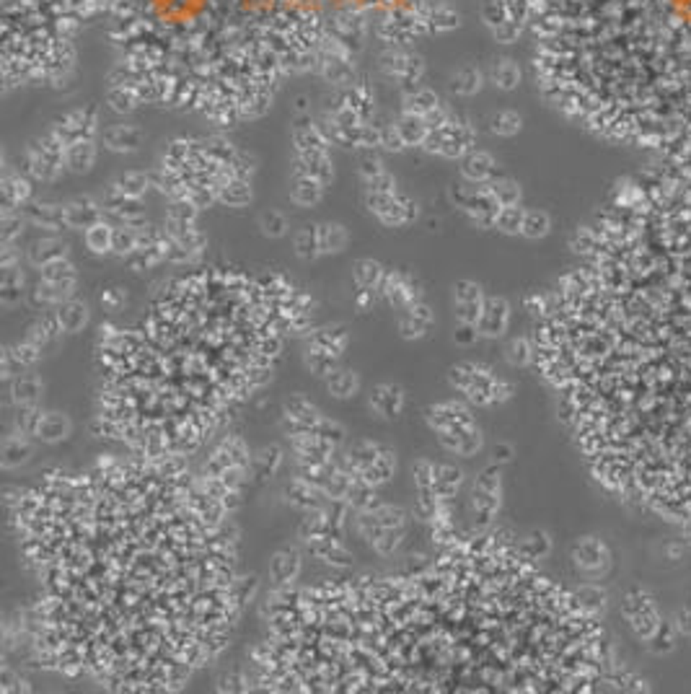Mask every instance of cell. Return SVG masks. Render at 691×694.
Returning a JSON list of instances; mask_svg holds the SVG:
<instances>
[{
    "label": "cell",
    "instance_id": "cell-1",
    "mask_svg": "<svg viewBox=\"0 0 691 694\" xmlns=\"http://www.w3.org/2000/svg\"><path fill=\"white\" fill-rule=\"evenodd\" d=\"M425 417L435 430H461V428H472V412L466 410L461 402H443V404H433L425 410Z\"/></svg>",
    "mask_w": 691,
    "mask_h": 694
},
{
    "label": "cell",
    "instance_id": "cell-2",
    "mask_svg": "<svg viewBox=\"0 0 691 694\" xmlns=\"http://www.w3.org/2000/svg\"><path fill=\"white\" fill-rule=\"evenodd\" d=\"M510 306L505 298H487L482 309V319H479V334L484 337H500L505 327H508Z\"/></svg>",
    "mask_w": 691,
    "mask_h": 694
},
{
    "label": "cell",
    "instance_id": "cell-3",
    "mask_svg": "<svg viewBox=\"0 0 691 694\" xmlns=\"http://www.w3.org/2000/svg\"><path fill=\"white\" fill-rule=\"evenodd\" d=\"M371 407H373L381 417H399L401 407H404V389L399 384H381L373 389V396H371Z\"/></svg>",
    "mask_w": 691,
    "mask_h": 694
},
{
    "label": "cell",
    "instance_id": "cell-4",
    "mask_svg": "<svg viewBox=\"0 0 691 694\" xmlns=\"http://www.w3.org/2000/svg\"><path fill=\"white\" fill-rule=\"evenodd\" d=\"M430 324H433V311L425 303H412L399 321V334L404 339H419L428 334Z\"/></svg>",
    "mask_w": 691,
    "mask_h": 694
},
{
    "label": "cell",
    "instance_id": "cell-5",
    "mask_svg": "<svg viewBox=\"0 0 691 694\" xmlns=\"http://www.w3.org/2000/svg\"><path fill=\"white\" fill-rule=\"evenodd\" d=\"M309 549L318 560L329 562V565H336V567L352 565V555H350L336 539H332V537H313V539H309Z\"/></svg>",
    "mask_w": 691,
    "mask_h": 694
},
{
    "label": "cell",
    "instance_id": "cell-6",
    "mask_svg": "<svg viewBox=\"0 0 691 694\" xmlns=\"http://www.w3.org/2000/svg\"><path fill=\"white\" fill-rule=\"evenodd\" d=\"M394 469H396V454H394L389 446H381V454H378V458H375L371 466L360 469V472H357V477H360L363 482L378 487V484H383V482H389V479H391Z\"/></svg>",
    "mask_w": 691,
    "mask_h": 694
},
{
    "label": "cell",
    "instance_id": "cell-7",
    "mask_svg": "<svg viewBox=\"0 0 691 694\" xmlns=\"http://www.w3.org/2000/svg\"><path fill=\"white\" fill-rule=\"evenodd\" d=\"M285 495H288V500L295 505V508H303V511H316L318 505H321V498H327L324 490H318L316 484L306 482V479H293L288 487H285Z\"/></svg>",
    "mask_w": 691,
    "mask_h": 694
},
{
    "label": "cell",
    "instance_id": "cell-8",
    "mask_svg": "<svg viewBox=\"0 0 691 694\" xmlns=\"http://www.w3.org/2000/svg\"><path fill=\"white\" fill-rule=\"evenodd\" d=\"M34 454V446L26 440V435H10L3 443V454H0V464L3 469H16V466L26 464L29 458Z\"/></svg>",
    "mask_w": 691,
    "mask_h": 694
},
{
    "label": "cell",
    "instance_id": "cell-9",
    "mask_svg": "<svg viewBox=\"0 0 691 694\" xmlns=\"http://www.w3.org/2000/svg\"><path fill=\"white\" fill-rule=\"evenodd\" d=\"M270 573H272L274 583H293L300 573V555L295 549H282L270 562Z\"/></svg>",
    "mask_w": 691,
    "mask_h": 694
},
{
    "label": "cell",
    "instance_id": "cell-10",
    "mask_svg": "<svg viewBox=\"0 0 691 694\" xmlns=\"http://www.w3.org/2000/svg\"><path fill=\"white\" fill-rule=\"evenodd\" d=\"M68 435H70V417L63 415V412H45L37 438L45 440V443H57V440H65Z\"/></svg>",
    "mask_w": 691,
    "mask_h": 694
},
{
    "label": "cell",
    "instance_id": "cell-11",
    "mask_svg": "<svg viewBox=\"0 0 691 694\" xmlns=\"http://www.w3.org/2000/svg\"><path fill=\"white\" fill-rule=\"evenodd\" d=\"M327 389L332 396L336 399H350L355 396L357 389H360V381H357L355 371H347V368H336L327 376Z\"/></svg>",
    "mask_w": 691,
    "mask_h": 694
},
{
    "label": "cell",
    "instance_id": "cell-12",
    "mask_svg": "<svg viewBox=\"0 0 691 694\" xmlns=\"http://www.w3.org/2000/svg\"><path fill=\"white\" fill-rule=\"evenodd\" d=\"M42 396V381L37 376H19L10 381V402L13 404H37Z\"/></svg>",
    "mask_w": 691,
    "mask_h": 694
},
{
    "label": "cell",
    "instance_id": "cell-13",
    "mask_svg": "<svg viewBox=\"0 0 691 694\" xmlns=\"http://www.w3.org/2000/svg\"><path fill=\"white\" fill-rule=\"evenodd\" d=\"M57 316H60V324H63L65 332H81L86 327V321H88V306L83 301H65L60 303Z\"/></svg>",
    "mask_w": 691,
    "mask_h": 694
},
{
    "label": "cell",
    "instance_id": "cell-14",
    "mask_svg": "<svg viewBox=\"0 0 691 694\" xmlns=\"http://www.w3.org/2000/svg\"><path fill=\"white\" fill-rule=\"evenodd\" d=\"M461 469H456L451 464H440L435 466V484H433V490L437 493L440 500H451L458 490V484H461Z\"/></svg>",
    "mask_w": 691,
    "mask_h": 694
},
{
    "label": "cell",
    "instance_id": "cell-15",
    "mask_svg": "<svg viewBox=\"0 0 691 694\" xmlns=\"http://www.w3.org/2000/svg\"><path fill=\"white\" fill-rule=\"evenodd\" d=\"M45 412L37 404H16V415H13V425L21 435H37L39 425H42Z\"/></svg>",
    "mask_w": 691,
    "mask_h": 694
},
{
    "label": "cell",
    "instance_id": "cell-16",
    "mask_svg": "<svg viewBox=\"0 0 691 694\" xmlns=\"http://www.w3.org/2000/svg\"><path fill=\"white\" fill-rule=\"evenodd\" d=\"M285 415H290V417H295V420L306 422V425H311L313 430H316L318 420H321L316 404H311L309 399H306V396H300V394H295V396H290V399L285 402Z\"/></svg>",
    "mask_w": 691,
    "mask_h": 694
},
{
    "label": "cell",
    "instance_id": "cell-17",
    "mask_svg": "<svg viewBox=\"0 0 691 694\" xmlns=\"http://www.w3.org/2000/svg\"><path fill=\"white\" fill-rule=\"evenodd\" d=\"M336 360H339V353H332L324 347H311L306 353V366L316 376H329L332 371H336Z\"/></svg>",
    "mask_w": 691,
    "mask_h": 694
},
{
    "label": "cell",
    "instance_id": "cell-18",
    "mask_svg": "<svg viewBox=\"0 0 691 694\" xmlns=\"http://www.w3.org/2000/svg\"><path fill=\"white\" fill-rule=\"evenodd\" d=\"M311 345L313 347H324V350H332V353H342L347 345V332L342 327H327L316 332L311 337Z\"/></svg>",
    "mask_w": 691,
    "mask_h": 694
},
{
    "label": "cell",
    "instance_id": "cell-19",
    "mask_svg": "<svg viewBox=\"0 0 691 694\" xmlns=\"http://www.w3.org/2000/svg\"><path fill=\"white\" fill-rule=\"evenodd\" d=\"M318 244H321V252L329 254V252H339V249L347 244V233L342 226L336 223H327L324 229L318 231Z\"/></svg>",
    "mask_w": 691,
    "mask_h": 694
},
{
    "label": "cell",
    "instance_id": "cell-20",
    "mask_svg": "<svg viewBox=\"0 0 691 694\" xmlns=\"http://www.w3.org/2000/svg\"><path fill=\"white\" fill-rule=\"evenodd\" d=\"M549 226H552V220L546 215L544 210H528L523 215V229L520 233H526L528 238H541L549 233Z\"/></svg>",
    "mask_w": 691,
    "mask_h": 694
},
{
    "label": "cell",
    "instance_id": "cell-21",
    "mask_svg": "<svg viewBox=\"0 0 691 694\" xmlns=\"http://www.w3.org/2000/svg\"><path fill=\"white\" fill-rule=\"evenodd\" d=\"M42 277H45V283H75L73 265L65 256L42 267Z\"/></svg>",
    "mask_w": 691,
    "mask_h": 694
},
{
    "label": "cell",
    "instance_id": "cell-22",
    "mask_svg": "<svg viewBox=\"0 0 691 694\" xmlns=\"http://www.w3.org/2000/svg\"><path fill=\"white\" fill-rule=\"evenodd\" d=\"M63 256H65V244H60V241H39L31 249V262L42 267L55 262V259H63Z\"/></svg>",
    "mask_w": 691,
    "mask_h": 694
},
{
    "label": "cell",
    "instance_id": "cell-23",
    "mask_svg": "<svg viewBox=\"0 0 691 694\" xmlns=\"http://www.w3.org/2000/svg\"><path fill=\"white\" fill-rule=\"evenodd\" d=\"M65 215H68V223H70V226H96V208H91V202L88 200L70 205V208L65 210Z\"/></svg>",
    "mask_w": 691,
    "mask_h": 694
},
{
    "label": "cell",
    "instance_id": "cell-24",
    "mask_svg": "<svg viewBox=\"0 0 691 694\" xmlns=\"http://www.w3.org/2000/svg\"><path fill=\"white\" fill-rule=\"evenodd\" d=\"M440 502L443 500L437 498V493L433 487H422V490H419V498H417V516L425 520L435 518L437 511H440Z\"/></svg>",
    "mask_w": 691,
    "mask_h": 694
},
{
    "label": "cell",
    "instance_id": "cell-25",
    "mask_svg": "<svg viewBox=\"0 0 691 694\" xmlns=\"http://www.w3.org/2000/svg\"><path fill=\"white\" fill-rule=\"evenodd\" d=\"M407 534V526H396V529H383V534L373 541V547L378 555H394V549L399 547L401 539Z\"/></svg>",
    "mask_w": 691,
    "mask_h": 694
},
{
    "label": "cell",
    "instance_id": "cell-26",
    "mask_svg": "<svg viewBox=\"0 0 691 694\" xmlns=\"http://www.w3.org/2000/svg\"><path fill=\"white\" fill-rule=\"evenodd\" d=\"M295 247H298V254L303 259H313V256L321 254V244H318V231L313 226L300 231L298 241H295Z\"/></svg>",
    "mask_w": 691,
    "mask_h": 694
},
{
    "label": "cell",
    "instance_id": "cell-27",
    "mask_svg": "<svg viewBox=\"0 0 691 694\" xmlns=\"http://www.w3.org/2000/svg\"><path fill=\"white\" fill-rule=\"evenodd\" d=\"M458 433H461V443H458V451H456L458 456H472V454H476L482 448V430L476 428V425L461 428Z\"/></svg>",
    "mask_w": 691,
    "mask_h": 694
},
{
    "label": "cell",
    "instance_id": "cell-28",
    "mask_svg": "<svg viewBox=\"0 0 691 694\" xmlns=\"http://www.w3.org/2000/svg\"><path fill=\"white\" fill-rule=\"evenodd\" d=\"M492 171V158L487 153H474L464 161V174L469 179H484Z\"/></svg>",
    "mask_w": 691,
    "mask_h": 694
},
{
    "label": "cell",
    "instance_id": "cell-29",
    "mask_svg": "<svg viewBox=\"0 0 691 694\" xmlns=\"http://www.w3.org/2000/svg\"><path fill=\"white\" fill-rule=\"evenodd\" d=\"M523 215H526V213L520 210V208H515V205L502 208V210L497 213V226H500L505 233H518V231L523 229Z\"/></svg>",
    "mask_w": 691,
    "mask_h": 694
},
{
    "label": "cell",
    "instance_id": "cell-30",
    "mask_svg": "<svg viewBox=\"0 0 691 694\" xmlns=\"http://www.w3.org/2000/svg\"><path fill=\"white\" fill-rule=\"evenodd\" d=\"M316 435L324 440V443H329V446H339V443L345 440V428H342L339 422L321 417L316 425Z\"/></svg>",
    "mask_w": 691,
    "mask_h": 694
},
{
    "label": "cell",
    "instance_id": "cell-31",
    "mask_svg": "<svg viewBox=\"0 0 691 694\" xmlns=\"http://www.w3.org/2000/svg\"><path fill=\"white\" fill-rule=\"evenodd\" d=\"M357 529L363 534V539L375 541L383 534V523L378 520L375 511H360V518H357Z\"/></svg>",
    "mask_w": 691,
    "mask_h": 694
},
{
    "label": "cell",
    "instance_id": "cell-32",
    "mask_svg": "<svg viewBox=\"0 0 691 694\" xmlns=\"http://www.w3.org/2000/svg\"><path fill=\"white\" fill-rule=\"evenodd\" d=\"M10 353H13V360H16L21 368L34 366L39 357H42V350H39L37 345H31L29 339H24L19 345H10Z\"/></svg>",
    "mask_w": 691,
    "mask_h": 694
},
{
    "label": "cell",
    "instance_id": "cell-33",
    "mask_svg": "<svg viewBox=\"0 0 691 694\" xmlns=\"http://www.w3.org/2000/svg\"><path fill=\"white\" fill-rule=\"evenodd\" d=\"M492 197L497 200V205H502V208H510V205H515V202L520 200V190H518V184L515 182H497L495 187H492Z\"/></svg>",
    "mask_w": 691,
    "mask_h": 694
},
{
    "label": "cell",
    "instance_id": "cell-34",
    "mask_svg": "<svg viewBox=\"0 0 691 694\" xmlns=\"http://www.w3.org/2000/svg\"><path fill=\"white\" fill-rule=\"evenodd\" d=\"M111 236H114V231H109V226H104V223H96V226H91L88 229V247L96 252V254H101V252H107V249L111 247Z\"/></svg>",
    "mask_w": 691,
    "mask_h": 694
},
{
    "label": "cell",
    "instance_id": "cell-35",
    "mask_svg": "<svg viewBox=\"0 0 691 694\" xmlns=\"http://www.w3.org/2000/svg\"><path fill=\"white\" fill-rule=\"evenodd\" d=\"M378 520L383 523V529H396V526H407V511L396 508V505H381L375 511Z\"/></svg>",
    "mask_w": 691,
    "mask_h": 694
},
{
    "label": "cell",
    "instance_id": "cell-36",
    "mask_svg": "<svg viewBox=\"0 0 691 694\" xmlns=\"http://www.w3.org/2000/svg\"><path fill=\"white\" fill-rule=\"evenodd\" d=\"M482 309H484V298L482 301L456 303V319L461 321V324H479V319H482Z\"/></svg>",
    "mask_w": 691,
    "mask_h": 694
},
{
    "label": "cell",
    "instance_id": "cell-37",
    "mask_svg": "<svg viewBox=\"0 0 691 694\" xmlns=\"http://www.w3.org/2000/svg\"><path fill=\"white\" fill-rule=\"evenodd\" d=\"M293 194H295V200L303 202V205H313V202H318V197H321V187H318V182H313V179H298Z\"/></svg>",
    "mask_w": 691,
    "mask_h": 694
},
{
    "label": "cell",
    "instance_id": "cell-38",
    "mask_svg": "<svg viewBox=\"0 0 691 694\" xmlns=\"http://www.w3.org/2000/svg\"><path fill=\"white\" fill-rule=\"evenodd\" d=\"M355 277H357V283L363 285V288H375V285H378V280H381V267L375 265V262H371V259H365V262H360V265H357Z\"/></svg>",
    "mask_w": 691,
    "mask_h": 694
},
{
    "label": "cell",
    "instance_id": "cell-39",
    "mask_svg": "<svg viewBox=\"0 0 691 694\" xmlns=\"http://www.w3.org/2000/svg\"><path fill=\"white\" fill-rule=\"evenodd\" d=\"M256 461H259V477L274 475V472H277V466H280V461H282L280 448H274V446L264 448L262 454L256 456Z\"/></svg>",
    "mask_w": 691,
    "mask_h": 694
},
{
    "label": "cell",
    "instance_id": "cell-40",
    "mask_svg": "<svg viewBox=\"0 0 691 694\" xmlns=\"http://www.w3.org/2000/svg\"><path fill=\"white\" fill-rule=\"evenodd\" d=\"M472 376H474V363H458L448 371V381L456 386V389H461L466 392L469 386H472Z\"/></svg>",
    "mask_w": 691,
    "mask_h": 694
},
{
    "label": "cell",
    "instance_id": "cell-41",
    "mask_svg": "<svg viewBox=\"0 0 691 694\" xmlns=\"http://www.w3.org/2000/svg\"><path fill=\"white\" fill-rule=\"evenodd\" d=\"M91 161H93V148L88 143H75L70 148V166H73L75 171H86Z\"/></svg>",
    "mask_w": 691,
    "mask_h": 694
},
{
    "label": "cell",
    "instance_id": "cell-42",
    "mask_svg": "<svg viewBox=\"0 0 691 694\" xmlns=\"http://www.w3.org/2000/svg\"><path fill=\"white\" fill-rule=\"evenodd\" d=\"M531 345H528V339H513L508 345V360L513 366H526L528 360H531Z\"/></svg>",
    "mask_w": 691,
    "mask_h": 694
},
{
    "label": "cell",
    "instance_id": "cell-43",
    "mask_svg": "<svg viewBox=\"0 0 691 694\" xmlns=\"http://www.w3.org/2000/svg\"><path fill=\"white\" fill-rule=\"evenodd\" d=\"M414 484H417V490L435 484V466L430 464L428 458H419L414 464Z\"/></svg>",
    "mask_w": 691,
    "mask_h": 694
},
{
    "label": "cell",
    "instance_id": "cell-44",
    "mask_svg": "<svg viewBox=\"0 0 691 694\" xmlns=\"http://www.w3.org/2000/svg\"><path fill=\"white\" fill-rule=\"evenodd\" d=\"M223 200L231 202V205H244V202L251 200V190L244 182H233L223 190Z\"/></svg>",
    "mask_w": 691,
    "mask_h": 694
},
{
    "label": "cell",
    "instance_id": "cell-45",
    "mask_svg": "<svg viewBox=\"0 0 691 694\" xmlns=\"http://www.w3.org/2000/svg\"><path fill=\"white\" fill-rule=\"evenodd\" d=\"M456 303H466V301H482V288L476 283H469V280H461L456 283L453 288Z\"/></svg>",
    "mask_w": 691,
    "mask_h": 694
},
{
    "label": "cell",
    "instance_id": "cell-46",
    "mask_svg": "<svg viewBox=\"0 0 691 694\" xmlns=\"http://www.w3.org/2000/svg\"><path fill=\"white\" fill-rule=\"evenodd\" d=\"M119 190L127 194V197H140V194L146 192V179L140 174H127V176L119 179Z\"/></svg>",
    "mask_w": 691,
    "mask_h": 694
},
{
    "label": "cell",
    "instance_id": "cell-47",
    "mask_svg": "<svg viewBox=\"0 0 691 694\" xmlns=\"http://www.w3.org/2000/svg\"><path fill=\"white\" fill-rule=\"evenodd\" d=\"M600 557H603V549L596 541H582L577 547V562L580 565H596V562H600Z\"/></svg>",
    "mask_w": 691,
    "mask_h": 694
},
{
    "label": "cell",
    "instance_id": "cell-48",
    "mask_svg": "<svg viewBox=\"0 0 691 694\" xmlns=\"http://www.w3.org/2000/svg\"><path fill=\"white\" fill-rule=\"evenodd\" d=\"M109 143H111V148H135L137 143H140V135H137L135 130H114L109 135Z\"/></svg>",
    "mask_w": 691,
    "mask_h": 694
},
{
    "label": "cell",
    "instance_id": "cell-49",
    "mask_svg": "<svg viewBox=\"0 0 691 694\" xmlns=\"http://www.w3.org/2000/svg\"><path fill=\"white\" fill-rule=\"evenodd\" d=\"M526 552L531 557H541L549 552V537H546L544 531H534L531 537L526 539Z\"/></svg>",
    "mask_w": 691,
    "mask_h": 694
},
{
    "label": "cell",
    "instance_id": "cell-50",
    "mask_svg": "<svg viewBox=\"0 0 691 694\" xmlns=\"http://www.w3.org/2000/svg\"><path fill=\"white\" fill-rule=\"evenodd\" d=\"M520 130V117L518 114H513V111H505L500 117H495V132H500V135H513V132H518Z\"/></svg>",
    "mask_w": 691,
    "mask_h": 694
},
{
    "label": "cell",
    "instance_id": "cell-51",
    "mask_svg": "<svg viewBox=\"0 0 691 694\" xmlns=\"http://www.w3.org/2000/svg\"><path fill=\"white\" fill-rule=\"evenodd\" d=\"M474 487H482V490H490V493H500V475H497V466H487L482 475L476 477V484Z\"/></svg>",
    "mask_w": 691,
    "mask_h": 694
},
{
    "label": "cell",
    "instance_id": "cell-52",
    "mask_svg": "<svg viewBox=\"0 0 691 694\" xmlns=\"http://www.w3.org/2000/svg\"><path fill=\"white\" fill-rule=\"evenodd\" d=\"M26 339L31 342V345H37L39 350H45V345H49V342H52L55 337L49 334V329L45 327V321H39V324H34V327L29 329V337Z\"/></svg>",
    "mask_w": 691,
    "mask_h": 694
},
{
    "label": "cell",
    "instance_id": "cell-53",
    "mask_svg": "<svg viewBox=\"0 0 691 694\" xmlns=\"http://www.w3.org/2000/svg\"><path fill=\"white\" fill-rule=\"evenodd\" d=\"M132 247H135V233L132 231H114V236H111V249L114 252L125 254Z\"/></svg>",
    "mask_w": 691,
    "mask_h": 694
},
{
    "label": "cell",
    "instance_id": "cell-54",
    "mask_svg": "<svg viewBox=\"0 0 691 694\" xmlns=\"http://www.w3.org/2000/svg\"><path fill=\"white\" fill-rule=\"evenodd\" d=\"M262 229L267 236H282L285 233V220L277 213H267L262 218Z\"/></svg>",
    "mask_w": 691,
    "mask_h": 694
},
{
    "label": "cell",
    "instance_id": "cell-55",
    "mask_svg": "<svg viewBox=\"0 0 691 694\" xmlns=\"http://www.w3.org/2000/svg\"><path fill=\"white\" fill-rule=\"evenodd\" d=\"M487 394H490V404H500V402H505V399H510V394H513V386L495 378V384L490 386V392H487Z\"/></svg>",
    "mask_w": 691,
    "mask_h": 694
},
{
    "label": "cell",
    "instance_id": "cell-56",
    "mask_svg": "<svg viewBox=\"0 0 691 694\" xmlns=\"http://www.w3.org/2000/svg\"><path fill=\"white\" fill-rule=\"evenodd\" d=\"M476 334H479L476 324H461L456 329V342L458 345H472V342H476Z\"/></svg>",
    "mask_w": 691,
    "mask_h": 694
},
{
    "label": "cell",
    "instance_id": "cell-57",
    "mask_svg": "<svg viewBox=\"0 0 691 694\" xmlns=\"http://www.w3.org/2000/svg\"><path fill=\"white\" fill-rule=\"evenodd\" d=\"M13 684H24V679H19L10 668H3V674H0V692H6V694L16 692V686Z\"/></svg>",
    "mask_w": 691,
    "mask_h": 694
},
{
    "label": "cell",
    "instance_id": "cell-58",
    "mask_svg": "<svg viewBox=\"0 0 691 694\" xmlns=\"http://www.w3.org/2000/svg\"><path fill=\"white\" fill-rule=\"evenodd\" d=\"M13 366H19L16 360H13V353H10V347L3 350V378L8 381L10 376H13Z\"/></svg>",
    "mask_w": 691,
    "mask_h": 694
},
{
    "label": "cell",
    "instance_id": "cell-59",
    "mask_svg": "<svg viewBox=\"0 0 691 694\" xmlns=\"http://www.w3.org/2000/svg\"><path fill=\"white\" fill-rule=\"evenodd\" d=\"M495 458H497V461H510V458H513V448H510L508 443H497V446H495Z\"/></svg>",
    "mask_w": 691,
    "mask_h": 694
},
{
    "label": "cell",
    "instance_id": "cell-60",
    "mask_svg": "<svg viewBox=\"0 0 691 694\" xmlns=\"http://www.w3.org/2000/svg\"><path fill=\"white\" fill-rule=\"evenodd\" d=\"M681 630L683 632H691V606L681 612Z\"/></svg>",
    "mask_w": 691,
    "mask_h": 694
}]
</instances>
